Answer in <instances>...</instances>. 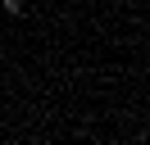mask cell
Masks as SVG:
<instances>
[{
	"instance_id": "6da1fadb",
	"label": "cell",
	"mask_w": 150,
	"mask_h": 145,
	"mask_svg": "<svg viewBox=\"0 0 150 145\" xmlns=\"http://www.w3.org/2000/svg\"><path fill=\"white\" fill-rule=\"evenodd\" d=\"M0 9H5L9 18H23L28 14V0H0Z\"/></svg>"
}]
</instances>
